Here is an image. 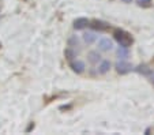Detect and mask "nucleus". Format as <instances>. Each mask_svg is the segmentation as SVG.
Segmentation results:
<instances>
[{"label":"nucleus","instance_id":"f257e3e1","mask_svg":"<svg viewBox=\"0 0 154 135\" xmlns=\"http://www.w3.org/2000/svg\"><path fill=\"white\" fill-rule=\"evenodd\" d=\"M113 38L116 40V42L123 48H130L134 44V38L128 32L123 29H115L113 30Z\"/></svg>","mask_w":154,"mask_h":135},{"label":"nucleus","instance_id":"423d86ee","mask_svg":"<svg viewBox=\"0 0 154 135\" xmlns=\"http://www.w3.org/2000/svg\"><path fill=\"white\" fill-rule=\"evenodd\" d=\"M89 23H90V21L87 19V18H76L75 21H74V23H72V27L75 30H82V29H85V27H87L89 26Z\"/></svg>","mask_w":154,"mask_h":135},{"label":"nucleus","instance_id":"f03ea898","mask_svg":"<svg viewBox=\"0 0 154 135\" xmlns=\"http://www.w3.org/2000/svg\"><path fill=\"white\" fill-rule=\"evenodd\" d=\"M115 68H116L117 74H120V75H125V74L131 72V71L134 70V66L131 64L130 62H127V60H122V59H120L119 62L115 64Z\"/></svg>","mask_w":154,"mask_h":135},{"label":"nucleus","instance_id":"f8f14e48","mask_svg":"<svg viewBox=\"0 0 154 135\" xmlns=\"http://www.w3.org/2000/svg\"><path fill=\"white\" fill-rule=\"evenodd\" d=\"M64 56H66V59L67 60H74V57L76 56V53H75V51H74V48H71V47H68L67 49L64 51Z\"/></svg>","mask_w":154,"mask_h":135},{"label":"nucleus","instance_id":"39448f33","mask_svg":"<svg viewBox=\"0 0 154 135\" xmlns=\"http://www.w3.org/2000/svg\"><path fill=\"white\" fill-rule=\"evenodd\" d=\"M70 66L74 72H76V74H82L86 70V64H85V62H82V60H71Z\"/></svg>","mask_w":154,"mask_h":135},{"label":"nucleus","instance_id":"ddd939ff","mask_svg":"<svg viewBox=\"0 0 154 135\" xmlns=\"http://www.w3.org/2000/svg\"><path fill=\"white\" fill-rule=\"evenodd\" d=\"M78 44H79V40L75 37V35L70 37V40H68V47L74 48V47H78Z\"/></svg>","mask_w":154,"mask_h":135},{"label":"nucleus","instance_id":"6e6552de","mask_svg":"<svg viewBox=\"0 0 154 135\" xmlns=\"http://www.w3.org/2000/svg\"><path fill=\"white\" fill-rule=\"evenodd\" d=\"M112 64L109 60H101L100 62V66H98V74H101V75H104V74H106L108 71L111 70Z\"/></svg>","mask_w":154,"mask_h":135},{"label":"nucleus","instance_id":"2eb2a0df","mask_svg":"<svg viewBox=\"0 0 154 135\" xmlns=\"http://www.w3.org/2000/svg\"><path fill=\"white\" fill-rule=\"evenodd\" d=\"M147 79H149V82L154 85V71H151V72H150V75L147 76Z\"/></svg>","mask_w":154,"mask_h":135},{"label":"nucleus","instance_id":"9d476101","mask_svg":"<svg viewBox=\"0 0 154 135\" xmlns=\"http://www.w3.org/2000/svg\"><path fill=\"white\" fill-rule=\"evenodd\" d=\"M83 41L86 42L87 45H91L93 42L97 41V34L94 32H87L83 34Z\"/></svg>","mask_w":154,"mask_h":135},{"label":"nucleus","instance_id":"dca6fc26","mask_svg":"<svg viewBox=\"0 0 154 135\" xmlns=\"http://www.w3.org/2000/svg\"><path fill=\"white\" fill-rule=\"evenodd\" d=\"M122 2H123V3H132V0H122Z\"/></svg>","mask_w":154,"mask_h":135},{"label":"nucleus","instance_id":"1a4fd4ad","mask_svg":"<svg viewBox=\"0 0 154 135\" xmlns=\"http://www.w3.org/2000/svg\"><path fill=\"white\" fill-rule=\"evenodd\" d=\"M87 60L91 63V64H97V63L101 62V55H100L97 51H91L87 55Z\"/></svg>","mask_w":154,"mask_h":135},{"label":"nucleus","instance_id":"0eeeda50","mask_svg":"<svg viewBox=\"0 0 154 135\" xmlns=\"http://www.w3.org/2000/svg\"><path fill=\"white\" fill-rule=\"evenodd\" d=\"M134 71H137L138 74H140V75H143V76H149L153 70H151L150 66H147V64H139L134 68Z\"/></svg>","mask_w":154,"mask_h":135},{"label":"nucleus","instance_id":"9b49d317","mask_svg":"<svg viewBox=\"0 0 154 135\" xmlns=\"http://www.w3.org/2000/svg\"><path fill=\"white\" fill-rule=\"evenodd\" d=\"M116 56L119 57V59H122V60H125L130 56V52H128V48H123V47H120L119 49L116 51Z\"/></svg>","mask_w":154,"mask_h":135},{"label":"nucleus","instance_id":"20e7f679","mask_svg":"<svg viewBox=\"0 0 154 135\" xmlns=\"http://www.w3.org/2000/svg\"><path fill=\"white\" fill-rule=\"evenodd\" d=\"M112 48H113V42L109 38H101L98 41V51L101 52H109L112 51Z\"/></svg>","mask_w":154,"mask_h":135},{"label":"nucleus","instance_id":"4468645a","mask_svg":"<svg viewBox=\"0 0 154 135\" xmlns=\"http://www.w3.org/2000/svg\"><path fill=\"white\" fill-rule=\"evenodd\" d=\"M137 4L139 7H149L151 4V0H137Z\"/></svg>","mask_w":154,"mask_h":135},{"label":"nucleus","instance_id":"7ed1b4c3","mask_svg":"<svg viewBox=\"0 0 154 135\" xmlns=\"http://www.w3.org/2000/svg\"><path fill=\"white\" fill-rule=\"evenodd\" d=\"M89 26H90L93 30H96V32H106V30L111 29V25L108 23V22L98 21V19H94V21H90Z\"/></svg>","mask_w":154,"mask_h":135}]
</instances>
